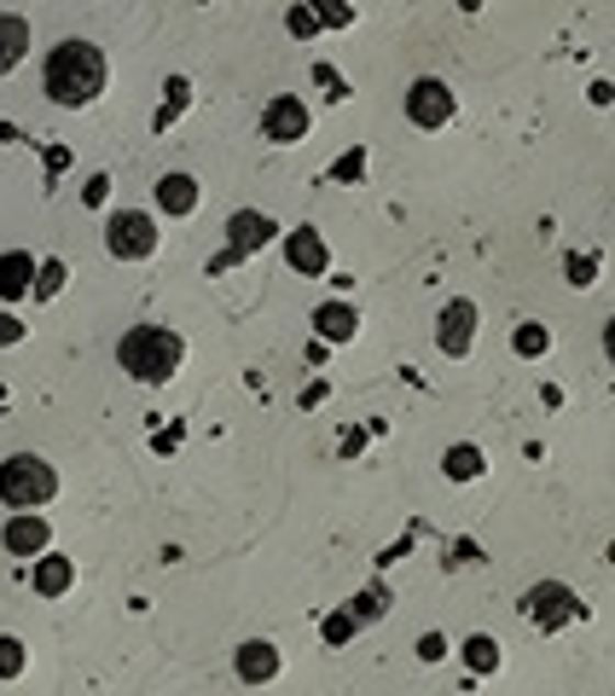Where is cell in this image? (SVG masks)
Segmentation results:
<instances>
[{
  "label": "cell",
  "mask_w": 615,
  "mask_h": 696,
  "mask_svg": "<svg viewBox=\"0 0 615 696\" xmlns=\"http://www.w3.org/2000/svg\"><path fill=\"white\" fill-rule=\"evenodd\" d=\"M105 53L93 47L88 35H70L58 41V47L47 53V65H41V88H47V99L58 111H88L99 93H105Z\"/></svg>",
  "instance_id": "obj_1"
},
{
  "label": "cell",
  "mask_w": 615,
  "mask_h": 696,
  "mask_svg": "<svg viewBox=\"0 0 615 696\" xmlns=\"http://www.w3.org/2000/svg\"><path fill=\"white\" fill-rule=\"evenodd\" d=\"M180 360H187V337H180L175 325H128L116 343V366L146 389L169 383L180 372Z\"/></svg>",
  "instance_id": "obj_2"
},
{
  "label": "cell",
  "mask_w": 615,
  "mask_h": 696,
  "mask_svg": "<svg viewBox=\"0 0 615 696\" xmlns=\"http://www.w3.org/2000/svg\"><path fill=\"white\" fill-rule=\"evenodd\" d=\"M53 494H58V470L41 453H12L0 464V499L12 510H41Z\"/></svg>",
  "instance_id": "obj_3"
},
{
  "label": "cell",
  "mask_w": 615,
  "mask_h": 696,
  "mask_svg": "<svg viewBox=\"0 0 615 696\" xmlns=\"http://www.w3.org/2000/svg\"><path fill=\"white\" fill-rule=\"evenodd\" d=\"M273 238H279V221L268 210H233L227 215V250L210 261V279H221L227 268H238V261H250L256 250H268Z\"/></svg>",
  "instance_id": "obj_4"
},
{
  "label": "cell",
  "mask_w": 615,
  "mask_h": 696,
  "mask_svg": "<svg viewBox=\"0 0 615 696\" xmlns=\"http://www.w3.org/2000/svg\"><path fill=\"white\" fill-rule=\"evenodd\" d=\"M523 621H535L540 632H558L569 621H586V604H581V592L569 586V581H535L523 592Z\"/></svg>",
  "instance_id": "obj_5"
},
{
  "label": "cell",
  "mask_w": 615,
  "mask_h": 696,
  "mask_svg": "<svg viewBox=\"0 0 615 696\" xmlns=\"http://www.w3.org/2000/svg\"><path fill=\"white\" fill-rule=\"evenodd\" d=\"M105 250L116 261H152L157 256V215L152 210H116L105 221Z\"/></svg>",
  "instance_id": "obj_6"
},
{
  "label": "cell",
  "mask_w": 615,
  "mask_h": 696,
  "mask_svg": "<svg viewBox=\"0 0 615 696\" xmlns=\"http://www.w3.org/2000/svg\"><path fill=\"white\" fill-rule=\"evenodd\" d=\"M314 134V111H308V99L297 93H273L268 105H261V139L268 146H297V139Z\"/></svg>",
  "instance_id": "obj_7"
},
{
  "label": "cell",
  "mask_w": 615,
  "mask_h": 696,
  "mask_svg": "<svg viewBox=\"0 0 615 696\" xmlns=\"http://www.w3.org/2000/svg\"><path fill=\"white\" fill-rule=\"evenodd\" d=\"M454 111H459V99L441 76H418L413 88H406V122H413V128H447Z\"/></svg>",
  "instance_id": "obj_8"
},
{
  "label": "cell",
  "mask_w": 615,
  "mask_h": 696,
  "mask_svg": "<svg viewBox=\"0 0 615 696\" xmlns=\"http://www.w3.org/2000/svg\"><path fill=\"white\" fill-rule=\"evenodd\" d=\"M477 319L482 314H477V302H470V296H454L436 314V348H441L447 360H465L470 355V343H477Z\"/></svg>",
  "instance_id": "obj_9"
},
{
  "label": "cell",
  "mask_w": 615,
  "mask_h": 696,
  "mask_svg": "<svg viewBox=\"0 0 615 696\" xmlns=\"http://www.w3.org/2000/svg\"><path fill=\"white\" fill-rule=\"evenodd\" d=\"M0 546L12 551V558H47L53 551V523L41 517V510H12V523L0 528Z\"/></svg>",
  "instance_id": "obj_10"
},
{
  "label": "cell",
  "mask_w": 615,
  "mask_h": 696,
  "mask_svg": "<svg viewBox=\"0 0 615 696\" xmlns=\"http://www.w3.org/2000/svg\"><path fill=\"white\" fill-rule=\"evenodd\" d=\"M284 261H291V273H302V279H325V273H332V250H325L320 227H291V233H284Z\"/></svg>",
  "instance_id": "obj_11"
},
{
  "label": "cell",
  "mask_w": 615,
  "mask_h": 696,
  "mask_svg": "<svg viewBox=\"0 0 615 696\" xmlns=\"http://www.w3.org/2000/svg\"><path fill=\"white\" fill-rule=\"evenodd\" d=\"M233 667H238L244 685H273L279 680V644L273 639H244L238 656H233Z\"/></svg>",
  "instance_id": "obj_12"
},
{
  "label": "cell",
  "mask_w": 615,
  "mask_h": 696,
  "mask_svg": "<svg viewBox=\"0 0 615 696\" xmlns=\"http://www.w3.org/2000/svg\"><path fill=\"white\" fill-rule=\"evenodd\" d=\"M35 273H41V261L30 250H0V302L35 296Z\"/></svg>",
  "instance_id": "obj_13"
},
{
  "label": "cell",
  "mask_w": 615,
  "mask_h": 696,
  "mask_svg": "<svg viewBox=\"0 0 615 696\" xmlns=\"http://www.w3.org/2000/svg\"><path fill=\"white\" fill-rule=\"evenodd\" d=\"M314 337H320L325 348L355 343V337H360V314H355V302H320V308H314Z\"/></svg>",
  "instance_id": "obj_14"
},
{
  "label": "cell",
  "mask_w": 615,
  "mask_h": 696,
  "mask_svg": "<svg viewBox=\"0 0 615 696\" xmlns=\"http://www.w3.org/2000/svg\"><path fill=\"white\" fill-rule=\"evenodd\" d=\"M30 586H35V598H65V592L76 586V558H58V551H47V558H35V569H30Z\"/></svg>",
  "instance_id": "obj_15"
},
{
  "label": "cell",
  "mask_w": 615,
  "mask_h": 696,
  "mask_svg": "<svg viewBox=\"0 0 615 696\" xmlns=\"http://www.w3.org/2000/svg\"><path fill=\"white\" fill-rule=\"evenodd\" d=\"M198 198H203V192H198V180H192V175H180V169L157 180V210L169 215V221H187V215L198 210Z\"/></svg>",
  "instance_id": "obj_16"
},
{
  "label": "cell",
  "mask_w": 615,
  "mask_h": 696,
  "mask_svg": "<svg viewBox=\"0 0 615 696\" xmlns=\"http://www.w3.org/2000/svg\"><path fill=\"white\" fill-rule=\"evenodd\" d=\"M30 58V18L0 12V76H12Z\"/></svg>",
  "instance_id": "obj_17"
},
{
  "label": "cell",
  "mask_w": 615,
  "mask_h": 696,
  "mask_svg": "<svg viewBox=\"0 0 615 696\" xmlns=\"http://www.w3.org/2000/svg\"><path fill=\"white\" fill-rule=\"evenodd\" d=\"M482 470H488V459H482L477 441H454V447L441 453V476H447V482H477Z\"/></svg>",
  "instance_id": "obj_18"
},
{
  "label": "cell",
  "mask_w": 615,
  "mask_h": 696,
  "mask_svg": "<svg viewBox=\"0 0 615 696\" xmlns=\"http://www.w3.org/2000/svg\"><path fill=\"white\" fill-rule=\"evenodd\" d=\"M187 105H192V81L187 76H169V81H163V105L152 116V128L169 134V122H180V111H187Z\"/></svg>",
  "instance_id": "obj_19"
},
{
  "label": "cell",
  "mask_w": 615,
  "mask_h": 696,
  "mask_svg": "<svg viewBox=\"0 0 615 696\" xmlns=\"http://www.w3.org/2000/svg\"><path fill=\"white\" fill-rule=\"evenodd\" d=\"M459 656L470 673H500V639L494 632H470V639L459 644Z\"/></svg>",
  "instance_id": "obj_20"
},
{
  "label": "cell",
  "mask_w": 615,
  "mask_h": 696,
  "mask_svg": "<svg viewBox=\"0 0 615 696\" xmlns=\"http://www.w3.org/2000/svg\"><path fill=\"white\" fill-rule=\"evenodd\" d=\"M511 348H517L523 360H546L551 355V332H546L540 319H523L517 332H511Z\"/></svg>",
  "instance_id": "obj_21"
},
{
  "label": "cell",
  "mask_w": 615,
  "mask_h": 696,
  "mask_svg": "<svg viewBox=\"0 0 615 696\" xmlns=\"http://www.w3.org/2000/svg\"><path fill=\"white\" fill-rule=\"evenodd\" d=\"M599 268H604V256L599 250H569L563 256V273H569V284H575V291H592V284H599Z\"/></svg>",
  "instance_id": "obj_22"
},
{
  "label": "cell",
  "mask_w": 615,
  "mask_h": 696,
  "mask_svg": "<svg viewBox=\"0 0 615 696\" xmlns=\"http://www.w3.org/2000/svg\"><path fill=\"white\" fill-rule=\"evenodd\" d=\"M355 632H360V621H355V609H348V604H343V609H332V616H325V627H320V639H325V644H332V650H343L348 639H355Z\"/></svg>",
  "instance_id": "obj_23"
},
{
  "label": "cell",
  "mask_w": 615,
  "mask_h": 696,
  "mask_svg": "<svg viewBox=\"0 0 615 696\" xmlns=\"http://www.w3.org/2000/svg\"><path fill=\"white\" fill-rule=\"evenodd\" d=\"M24 667H30V650H24V639L0 632V680H24Z\"/></svg>",
  "instance_id": "obj_24"
},
{
  "label": "cell",
  "mask_w": 615,
  "mask_h": 696,
  "mask_svg": "<svg viewBox=\"0 0 615 696\" xmlns=\"http://www.w3.org/2000/svg\"><path fill=\"white\" fill-rule=\"evenodd\" d=\"M348 609H355V621L366 627V621H378L383 609H389V586H366V592H355L348 598Z\"/></svg>",
  "instance_id": "obj_25"
},
{
  "label": "cell",
  "mask_w": 615,
  "mask_h": 696,
  "mask_svg": "<svg viewBox=\"0 0 615 696\" xmlns=\"http://www.w3.org/2000/svg\"><path fill=\"white\" fill-rule=\"evenodd\" d=\"M65 273H70L65 261L47 256V261H41V273H35V296H41V302H53L58 291H65Z\"/></svg>",
  "instance_id": "obj_26"
},
{
  "label": "cell",
  "mask_w": 615,
  "mask_h": 696,
  "mask_svg": "<svg viewBox=\"0 0 615 696\" xmlns=\"http://www.w3.org/2000/svg\"><path fill=\"white\" fill-rule=\"evenodd\" d=\"M332 180H337V187H360V180H366V146L343 151V157L332 162Z\"/></svg>",
  "instance_id": "obj_27"
},
{
  "label": "cell",
  "mask_w": 615,
  "mask_h": 696,
  "mask_svg": "<svg viewBox=\"0 0 615 696\" xmlns=\"http://www.w3.org/2000/svg\"><path fill=\"white\" fill-rule=\"evenodd\" d=\"M284 30H291L297 41H314L320 35V12L314 7H291V12H284Z\"/></svg>",
  "instance_id": "obj_28"
},
{
  "label": "cell",
  "mask_w": 615,
  "mask_h": 696,
  "mask_svg": "<svg viewBox=\"0 0 615 696\" xmlns=\"http://www.w3.org/2000/svg\"><path fill=\"white\" fill-rule=\"evenodd\" d=\"M81 203H88V210H105V203H111V175H88V187H81Z\"/></svg>",
  "instance_id": "obj_29"
},
{
  "label": "cell",
  "mask_w": 615,
  "mask_h": 696,
  "mask_svg": "<svg viewBox=\"0 0 615 696\" xmlns=\"http://www.w3.org/2000/svg\"><path fill=\"white\" fill-rule=\"evenodd\" d=\"M314 81L325 88V99H348V93H355V88H348V81H343L332 65H314Z\"/></svg>",
  "instance_id": "obj_30"
},
{
  "label": "cell",
  "mask_w": 615,
  "mask_h": 696,
  "mask_svg": "<svg viewBox=\"0 0 615 696\" xmlns=\"http://www.w3.org/2000/svg\"><path fill=\"white\" fill-rule=\"evenodd\" d=\"M24 337H30V325H24V319H18V314H0V348H18Z\"/></svg>",
  "instance_id": "obj_31"
},
{
  "label": "cell",
  "mask_w": 615,
  "mask_h": 696,
  "mask_svg": "<svg viewBox=\"0 0 615 696\" xmlns=\"http://www.w3.org/2000/svg\"><path fill=\"white\" fill-rule=\"evenodd\" d=\"M320 12V30H348V24H355V12H348V7H314Z\"/></svg>",
  "instance_id": "obj_32"
},
{
  "label": "cell",
  "mask_w": 615,
  "mask_h": 696,
  "mask_svg": "<svg viewBox=\"0 0 615 696\" xmlns=\"http://www.w3.org/2000/svg\"><path fill=\"white\" fill-rule=\"evenodd\" d=\"M447 656V639H441V632H424V639H418V662H441Z\"/></svg>",
  "instance_id": "obj_33"
},
{
  "label": "cell",
  "mask_w": 615,
  "mask_h": 696,
  "mask_svg": "<svg viewBox=\"0 0 615 696\" xmlns=\"http://www.w3.org/2000/svg\"><path fill=\"white\" fill-rule=\"evenodd\" d=\"M70 169V146H47V187Z\"/></svg>",
  "instance_id": "obj_34"
},
{
  "label": "cell",
  "mask_w": 615,
  "mask_h": 696,
  "mask_svg": "<svg viewBox=\"0 0 615 696\" xmlns=\"http://www.w3.org/2000/svg\"><path fill=\"white\" fill-rule=\"evenodd\" d=\"M482 558V551H477V540H454V558H447V563H454V569H465V563H477Z\"/></svg>",
  "instance_id": "obj_35"
},
{
  "label": "cell",
  "mask_w": 615,
  "mask_h": 696,
  "mask_svg": "<svg viewBox=\"0 0 615 696\" xmlns=\"http://www.w3.org/2000/svg\"><path fill=\"white\" fill-rule=\"evenodd\" d=\"M586 99H592V105H615V88H610V81H592V88H586Z\"/></svg>",
  "instance_id": "obj_36"
},
{
  "label": "cell",
  "mask_w": 615,
  "mask_h": 696,
  "mask_svg": "<svg viewBox=\"0 0 615 696\" xmlns=\"http://www.w3.org/2000/svg\"><path fill=\"white\" fill-rule=\"evenodd\" d=\"M604 360H610V366H615V319H610V325H604Z\"/></svg>",
  "instance_id": "obj_37"
},
{
  "label": "cell",
  "mask_w": 615,
  "mask_h": 696,
  "mask_svg": "<svg viewBox=\"0 0 615 696\" xmlns=\"http://www.w3.org/2000/svg\"><path fill=\"white\" fill-rule=\"evenodd\" d=\"M0 406H7V383H0Z\"/></svg>",
  "instance_id": "obj_38"
}]
</instances>
